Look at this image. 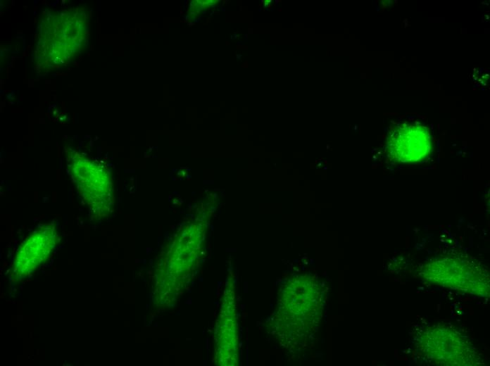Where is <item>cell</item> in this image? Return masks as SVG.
Instances as JSON below:
<instances>
[{
  "mask_svg": "<svg viewBox=\"0 0 490 366\" xmlns=\"http://www.w3.org/2000/svg\"><path fill=\"white\" fill-rule=\"evenodd\" d=\"M68 167L80 195L92 210L100 212L108 205L111 183L106 172L99 164L78 158L72 160Z\"/></svg>",
  "mask_w": 490,
  "mask_h": 366,
  "instance_id": "obj_1",
  "label": "cell"
},
{
  "mask_svg": "<svg viewBox=\"0 0 490 366\" xmlns=\"http://www.w3.org/2000/svg\"><path fill=\"white\" fill-rule=\"evenodd\" d=\"M55 241L54 229L48 227L33 234L19 248L16 263L22 269L32 270L51 253Z\"/></svg>",
  "mask_w": 490,
  "mask_h": 366,
  "instance_id": "obj_3",
  "label": "cell"
},
{
  "mask_svg": "<svg viewBox=\"0 0 490 366\" xmlns=\"http://www.w3.org/2000/svg\"><path fill=\"white\" fill-rule=\"evenodd\" d=\"M431 139L427 127L419 125L400 126L388 135L387 150L391 158L400 163L417 162L430 152Z\"/></svg>",
  "mask_w": 490,
  "mask_h": 366,
  "instance_id": "obj_2",
  "label": "cell"
}]
</instances>
